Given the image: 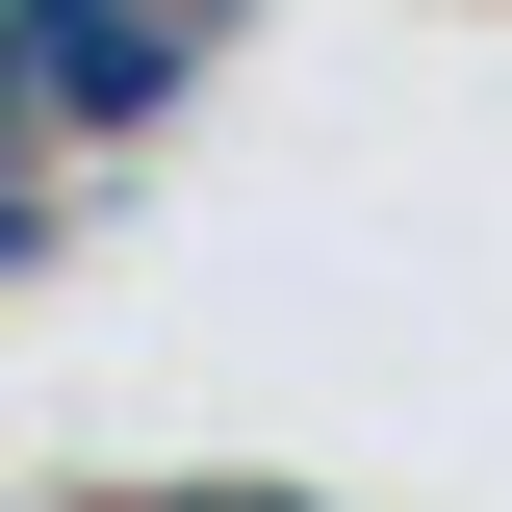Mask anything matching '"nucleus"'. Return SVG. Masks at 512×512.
Returning a JSON list of instances; mask_svg holds the SVG:
<instances>
[{
	"instance_id": "obj_1",
	"label": "nucleus",
	"mask_w": 512,
	"mask_h": 512,
	"mask_svg": "<svg viewBox=\"0 0 512 512\" xmlns=\"http://www.w3.org/2000/svg\"><path fill=\"white\" fill-rule=\"evenodd\" d=\"M205 26H231V0H205Z\"/></svg>"
}]
</instances>
